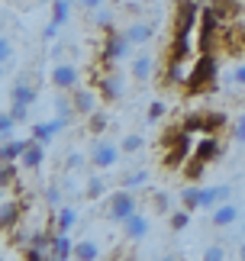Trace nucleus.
I'll use <instances>...</instances> for the list:
<instances>
[{
	"instance_id": "f257e3e1",
	"label": "nucleus",
	"mask_w": 245,
	"mask_h": 261,
	"mask_svg": "<svg viewBox=\"0 0 245 261\" xmlns=\"http://www.w3.org/2000/svg\"><path fill=\"white\" fill-rule=\"evenodd\" d=\"M216 77H219V62H216V52H200L197 62L190 65V77L184 90L187 94H207V90L216 87Z\"/></svg>"
},
{
	"instance_id": "f03ea898",
	"label": "nucleus",
	"mask_w": 245,
	"mask_h": 261,
	"mask_svg": "<svg viewBox=\"0 0 245 261\" xmlns=\"http://www.w3.org/2000/svg\"><path fill=\"white\" fill-rule=\"evenodd\" d=\"M139 210V200H136V190H126L119 187L113 190V194H107V203H104V216L110 219V223H126V219Z\"/></svg>"
},
{
	"instance_id": "7ed1b4c3",
	"label": "nucleus",
	"mask_w": 245,
	"mask_h": 261,
	"mask_svg": "<svg viewBox=\"0 0 245 261\" xmlns=\"http://www.w3.org/2000/svg\"><path fill=\"white\" fill-rule=\"evenodd\" d=\"M200 23V4L197 0H175L171 13V36H193Z\"/></svg>"
},
{
	"instance_id": "20e7f679",
	"label": "nucleus",
	"mask_w": 245,
	"mask_h": 261,
	"mask_svg": "<svg viewBox=\"0 0 245 261\" xmlns=\"http://www.w3.org/2000/svg\"><path fill=\"white\" fill-rule=\"evenodd\" d=\"M94 84H97V94L104 103H116V100H122V94H126V74L116 71V68H104L97 77H94Z\"/></svg>"
},
{
	"instance_id": "39448f33",
	"label": "nucleus",
	"mask_w": 245,
	"mask_h": 261,
	"mask_svg": "<svg viewBox=\"0 0 245 261\" xmlns=\"http://www.w3.org/2000/svg\"><path fill=\"white\" fill-rule=\"evenodd\" d=\"M126 55H129V39L122 33H113V29H110L104 45H100V62H104L107 68H113L119 58H126Z\"/></svg>"
},
{
	"instance_id": "423d86ee",
	"label": "nucleus",
	"mask_w": 245,
	"mask_h": 261,
	"mask_svg": "<svg viewBox=\"0 0 245 261\" xmlns=\"http://www.w3.org/2000/svg\"><path fill=\"white\" fill-rule=\"evenodd\" d=\"M48 84H52L55 90H75V87H81V71H78V65H71V62H55L52 71H48Z\"/></svg>"
},
{
	"instance_id": "0eeeda50",
	"label": "nucleus",
	"mask_w": 245,
	"mask_h": 261,
	"mask_svg": "<svg viewBox=\"0 0 245 261\" xmlns=\"http://www.w3.org/2000/svg\"><path fill=\"white\" fill-rule=\"evenodd\" d=\"M187 77H190V62H178V58H168L165 62V71H161V87H181L187 84Z\"/></svg>"
},
{
	"instance_id": "6e6552de",
	"label": "nucleus",
	"mask_w": 245,
	"mask_h": 261,
	"mask_svg": "<svg viewBox=\"0 0 245 261\" xmlns=\"http://www.w3.org/2000/svg\"><path fill=\"white\" fill-rule=\"evenodd\" d=\"M119 155H122V148L113 145V142H107V139H100V142L90 148V165L100 168V171H107V168H113L119 162Z\"/></svg>"
},
{
	"instance_id": "1a4fd4ad",
	"label": "nucleus",
	"mask_w": 245,
	"mask_h": 261,
	"mask_svg": "<svg viewBox=\"0 0 245 261\" xmlns=\"http://www.w3.org/2000/svg\"><path fill=\"white\" fill-rule=\"evenodd\" d=\"M193 155H197L200 162H207V165L219 162L223 158V142L216 139V133H203L200 142H193Z\"/></svg>"
},
{
	"instance_id": "9d476101",
	"label": "nucleus",
	"mask_w": 245,
	"mask_h": 261,
	"mask_svg": "<svg viewBox=\"0 0 245 261\" xmlns=\"http://www.w3.org/2000/svg\"><path fill=\"white\" fill-rule=\"evenodd\" d=\"M239 203H232V200H223L216 210H210V226L213 229H229L239 223Z\"/></svg>"
},
{
	"instance_id": "9b49d317",
	"label": "nucleus",
	"mask_w": 245,
	"mask_h": 261,
	"mask_svg": "<svg viewBox=\"0 0 245 261\" xmlns=\"http://www.w3.org/2000/svg\"><path fill=\"white\" fill-rule=\"evenodd\" d=\"M71 103H75L78 116H90L100 107V94L90 90V87H75V90H71Z\"/></svg>"
},
{
	"instance_id": "f8f14e48",
	"label": "nucleus",
	"mask_w": 245,
	"mask_h": 261,
	"mask_svg": "<svg viewBox=\"0 0 245 261\" xmlns=\"http://www.w3.org/2000/svg\"><path fill=\"white\" fill-rule=\"evenodd\" d=\"M23 200H4L0 203V232H13L19 229V219H23Z\"/></svg>"
},
{
	"instance_id": "ddd939ff",
	"label": "nucleus",
	"mask_w": 245,
	"mask_h": 261,
	"mask_svg": "<svg viewBox=\"0 0 245 261\" xmlns=\"http://www.w3.org/2000/svg\"><path fill=\"white\" fill-rule=\"evenodd\" d=\"M122 36L129 39V45H149L155 39V26L149 19H132V23L122 29Z\"/></svg>"
},
{
	"instance_id": "4468645a",
	"label": "nucleus",
	"mask_w": 245,
	"mask_h": 261,
	"mask_svg": "<svg viewBox=\"0 0 245 261\" xmlns=\"http://www.w3.org/2000/svg\"><path fill=\"white\" fill-rule=\"evenodd\" d=\"M149 229H152V223H149V216L145 213H132L126 223H122V236H126V242H142V239L149 236Z\"/></svg>"
},
{
	"instance_id": "2eb2a0df",
	"label": "nucleus",
	"mask_w": 245,
	"mask_h": 261,
	"mask_svg": "<svg viewBox=\"0 0 245 261\" xmlns=\"http://www.w3.org/2000/svg\"><path fill=\"white\" fill-rule=\"evenodd\" d=\"M129 74H132V81L149 84L152 74H155V55H152V52L136 55V58H132V65H129Z\"/></svg>"
},
{
	"instance_id": "dca6fc26",
	"label": "nucleus",
	"mask_w": 245,
	"mask_h": 261,
	"mask_svg": "<svg viewBox=\"0 0 245 261\" xmlns=\"http://www.w3.org/2000/svg\"><path fill=\"white\" fill-rule=\"evenodd\" d=\"M45 162V145L42 142H36L33 136L26 139V148H23V155H19V165L26 168V171H39Z\"/></svg>"
},
{
	"instance_id": "f3484780",
	"label": "nucleus",
	"mask_w": 245,
	"mask_h": 261,
	"mask_svg": "<svg viewBox=\"0 0 245 261\" xmlns=\"http://www.w3.org/2000/svg\"><path fill=\"white\" fill-rule=\"evenodd\" d=\"M223 200H232V187L229 184H216V187H200V210H216Z\"/></svg>"
},
{
	"instance_id": "a211bd4d",
	"label": "nucleus",
	"mask_w": 245,
	"mask_h": 261,
	"mask_svg": "<svg viewBox=\"0 0 245 261\" xmlns=\"http://www.w3.org/2000/svg\"><path fill=\"white\" fill-rule=\"evenodd\" d=\"M36 97H39V84H29L26 74L16 77V84L10 87V103H26V107H33Z\"/></svg>"
},
{
	"instance_id": "6ab92c4d",
	"label": "nucleus",
	"mask_w": 245,
	"mask_h": 261,
	"mask_svg": "<svg viewBox=\"0 0 245 261\" xmlns=\"http://www.w3.org/2000/svg\"><path fill=\"white\" fill-rule=\"evenodd\" d=\"M48 258H55V261L75 258V242L68 239V232H52V242H48Z\"/></svg>"
},
{
	"instance_id": "aec40b11",
	"label": "nucleus",
	"mask_w": 245,
	"mask_h": 261,
	"mask_svg": "<svg viewBox=\"0 0 245 261\" xmlns=\"http://www.w3.org/2000/svg\"><path fill=\"white\" fill-rule=\"evenodd\" d=\"M210 7L216 10V13L226 19V23H236L245 10V0H210Z\"/></svg>"
},
{
	"instance_id": "412c9836",
	"label": "nucleus",
	"mask_w": 245,
	"mask_h": 261,
	"mask_svg": "<svg viewBox=\"0 0 245 261\" xmlns=\"http://www.w3.org/2000/svg\"><path fill=\"white\" fill-rule=\"evenodd\" d=\"M78 223V213H75V206H58L55 210V216H52V232H71Z\"/></svg>"
},
{
	"instance_id": "4be33fe9",
	"label": "nucleus",
	"mask_w": 245,
	"mask_h": 261,
	"mask_svg": "<svg viewBox=\"0 0 245 261\" xmlns=\"http://www.w3.org/2000/svg\"><path fill=\"white\" fill-rule=\"evenodd\" d=\"M203 171H207V162H200L197 155H190V158H184V165H181V174L190 180V184H200V177Z\"/></svg>"
},
{
	"instance_id": "5701e85b",
	"label": "nucleus",
	"mask_w": 245,
	"mask_h": 261,
	"mask_svg": "<svg viewBox=\"0 0 245 261\" xmlns=\"http://www.w3.org/2000/svg\"><path fill=\"white\" fill-rule=\"evenodd\" d=\"M75 7H78L75 0H52V19H48V23L65 26L68 19H71V10H75Z\"/></svg>"
},
{
	"instance_id": "b1692460",
	"label": "nucleus",
	"mask_w": 245,
	"mask_h": 261,
	"mask_svg": "<svg viewBox=\"0 0 245 261\" xmlns=\"http://www.w3.org/2000/svg\"><path fill=\"white\" fill-rule=\"evenodd\" d=\"M87 119V133L90 136H104L107 133V126H110V116H107V110H94V113H90V116H84Z\"/></svg>"
},
{
	"instance_id": "393cba45",
	"label": "nucleus",
	"mask_w": 245,
	"mask_h": 261,
	"mask_svg": "<svg viewBox=\"0 0 245 261\" xmlns=\"http://www.w3.org/2000/svg\"><path fill=\"white\" fill-rule=\"evenodd\" d=\"M23 148H26L23 139H7V142H0V162H19Z\"/></svg>"
},
{
	"instance_id": "a878e982",
	"label": "nucleus",
	"mask_w": 245,
	"mask_h": 261,
	"mask_svg": "<svg viewBox=\"0 0 245 261\" xmlns=\"http://www.w3.org/2000/svg\"><path fill=\"white\" fill-rule=\"evenodd\" d=\"M75 258L78 261H97L100 258V245L90 242V239H81V242H75Z\"/></svg>"
},
{
	"instance_id": "bb28decb",
	"label": "nucleus",
	"mask_w": 245,
	"mask_h": 261,
	"mask_svg": "<svg viewBox=\"0 0 245 261\" xmlns=\"http://www.w3.org/2000/svg\"><path fill=\"white\" fill-rule=\"evenodd\" d=\"M0 187H16L19 190V171L13 162H0Z\"/></svg>"
},
{
	"instance_id": "cd10ccee",
	"label": "nucleus",
	"mask_w": 245,
	"mask_h": 261,
	"mask_svg": "<svg viewBox=\"0 0 245 261\" xmlns=\"http://www.w3.org/2000/svg\"><path fill=\"white\" fill-rule=\"evenodd\" d=\"M168 226H171V232H184V229L190 226V210H171L168 213Z\"/></svg>"
},
{
	"instance_id": "c85d7f7f",
	"label": "nucleus",
	"mask_w": 245,
	"mask_h": 261,
	"mask_svg": "<svg viewBox=\"0 0 245 261\" xmlns=\"http://www.w3.org/2000/svg\"><path fill=\"white\" fill-rule=\"evenodd\" d=\"M181 206L184 210H200V184H190V187H184L181 190Z\"/></svg>"
},
{
	"instance_id": "c756f323",
	"label": "nucleus",
	"mask_w": 245,
	"mask_h": 261,
	"mask_svg": "<svg viewBox=\"0 0 245 261\" xmlns=\"http://www.w3.org/2000/svg\"><path fill=\"white\" fill-rule=\"evenodd\" d=\"M29 136H33L36 142H42V145H48V142L55 139L52 126H48V119H42V123H33V126H29Z\"/></svg>"
},
{
	"instance_id": "7c9ffc66",
	"label": "nucleus",
	"mask_w": 245,
	"mask_h": 261,
	"mask_svg": "<svg viewBox=\"0 0 245 261\" xmlns=\"http://www.w3.org/2000/svg\"><path fill=\"white\" fill-rule=\"evenodd\" d=\"M90 23L100 26V29H113V10H107V7H97V10H90Z\"/></svg>"
},
{
	"instance_id": "2f4dec72",
	"label": "nucleus",
	"mask_w": 245,
	"mask_h": 261,
	"mask_svg": "<svg viewBox=\"0 0 245 261\" xmlns=\"http://www.w3.org/2000/svg\"><path fill=\"white\" fill-rule=\"evenodd\" d=\"M149 203H152V210H155L158 216H165V213H171V197L165 194V190H152Z\"/></svg>"
},
{
	"instance_id": "473e14b6",
	"label": "nucleus",
	"mask_w": 245,
	"mask_h": 261,
	"mask_svg": "<svg viewBox=\"0 0 245 261\" xmlns=\"http://www.w3.org/2000/svg\"><path fill=\"white\" fill-rule=\"evenodd\" d=\"M45 203L52 206V213H55L58 206H65V194H61V187L55 184V180H52V184L45 187Z\"/></svg>"
},
{
	"instance_id": "72a5a7b5",
	"label": "nucleus",
	"mask_w": 245,
	"mask_h": 261,
	"mask_svg": "<svg viewBox=\"0 0 245 261\" xmlns=\"http://www.w3.org/2000/svg\"><path fill=\"white\" fill-rule=\"evenodd\" d=\"M126 190H139V187H149V171H136V174H126L122 177V184Z\"/></svg>"
},
{
	"instance_id": "f704fd0d",
	"label": "nucleus",
	"mask_w": 245,
	"mask_h": 261,
	"mask_svg": "<svg viewBox=\"0 0 245 261\" xmlns=\"http://www.w3.org/2000/svg\"><path fill=\"white\" fill-rule=\"evenodd\" d=\"M104 194H107L104 177H87V190H84V197H87V200H100Z\"/></svg>"
},
{
	"instance_id": "c9c22d12",
	"label": "nucleus",
	"mask_w": 245,
	"mask_h": 261,
	"mask_svg": "<svg viewBox=\"0 0 245 261\" xmlns=\"http://www.w3.org/2000/svg\"><path fill=\"white\" fill-rule=\"evenodd\" d=\"M142 145H145V139H142V136H136V133H129V136L119 142V148H122L126 155H136V152H142Z\"/></svg>"
},
{
	"instance_id": "e433bc0d",
	"label": "nucleus",
	"mask_w": 245,
	"mask_h": 261,
	"mask_svg": "<svg viewBox=\"0 0 245 261\" xmlns=\"http://www.w3.org/2000/svg\"><path fill=\"white\" fill-rule=\"evenodd\" d=\"M226 84H229V87H245V62H239V65H232V68H229Z\"/></svg>"
},
{
	"instance_id": "4c0bfd02",
	"label": "nucleus",
	"mask_w": 245,
	"mask_h": 261,
	"mask_svg": "<svg viewBox=\"0 0 245 261\" xmlns=\"http://www.w3.org/2000/svg\"><path fill=\"white\" fill-rule=\"evenodd\" d=\"M16 126H19V123L13 119V113H10V110H7V113H0V142L13 136V129H16Z\"/></svg>"
},
{
	"instance_id": "58836bf2",
	"label": "nucleus",
	"mask_w": 245,
	"mask_h": 261,
	"mask_svg": "<svg viewBox=\"0 0 245 261\" xmlns=\"http://www.w3.org/2000/svg\"><path fill=\"white\" fill-rule=\"evenodd\" d=\"M165 113H168L165 100H152V103H149V110H145V119H149V123H158V119L165 116Z\"/></svg>"
},
{
	"instance_id": "ea45409f",
	"label": "nucleus",
	"mask_w": 245,
	"mask_h": 261,
	"mask_svg": "<svg viewBox=\"0 0 245 261\" xmlns=\"http://www.w3.org/2000/svg\"><path fill=\"white\" fill-rule=\"evenodd\" d=\"M23 258L26 261H45L48 252H45V248H36V245H23Z\"/></svg>"
},
{
	"instance_id": "a19ab883",
	"label": "nucleus",
	"mask_w": 245,
	"mask_h": 261,
	"mask_svg": "<svg viewBox=\"0 0 245 261\" xmlns=\"http://www.w3.org/2000/svg\"><path fill=\"white\" fill-rule=\"evenodd\" d=\"M232 142H239V145H245V113L236 119V126H232Z\"/></svg>"
},
{
	"instance_id": "79ce46f5",
	"label": "nucleus",
	"mask_w": 245,
	"mask_h": 261,
	"mask_svg": "<svg viewBox=\"0 0 245 261\" xmlns=\"http://www.w3.org/2000/svg\"><path fill=\"white\" fill-rule=\"evenodd\" d=\"M10 113H13L16 123H26V119H29V107L26 103H10Z\"/></svg>"
},
{
	"instance_id": "37998d69",
	"label": "nucleus",
	"mask_w": 245,
	"mask_h": 261,
	"mask_svg": "<svg viewBox=\"0 0 245 261\" xmlns=\"http://www.w3.org/2000/svg\"><path fill=\"white\" fill-rule=\"evenodd\" d=\"M13 58V42H10V36H0V62H10Z\"/></svg>"
},
{
	"instance_id": "c03bdc74",
	"label": "nucleus",
	"mask_w": 245,
	"mask_h": 261,
	"mask_svg": "<svg viewBox=\"0 0 245 261\" xmlns=\"http://www.w3.org/2000/svg\"><path fill=\"white\" fill-rule=\"evenodd\" d=\"M203 258H207V261H223V258H226V248H223V245H210L207 252H203Z\"/></svg>"
},
{
	"instance_id": "a18cd8bd",
	"label": "nucleus",
	"mask_w": 245,
	"mask_h": 261,
	"mask_svg": "<svg viewBox=\"0 0 245 261\" xmlns=\"http://www.w3.org/2000/svg\"><path fill=\"white\" fill-rule=\"evenodd\" d=\"M81 165H84V158H81V155H68V162H65V171H78Z\"/></svg>"
},
{
	"instance_id": "49530a36",
	"label": "nucleus",
	"mask_w": 245,
	"mask_h": 261,
	"mask_svg": "<svg viewBox=\"0 0 245 261\" xmlns=\"http://www.w3.org/2000/svg\"><path fill=\"white\" fill-rule=\"evenodd\" d=\"M75 4H78L81 10H87V13H90V10H97V7H104V0H75Z\"/></svg>"
},
{
	"instance_id": "de8ad7c7",
	"label": "nucleus",
	"mask_w": 245,
	"mask_h": 261,
	"mask_svg": "<svg viewBox=\"0 0 245 261\" xmlns=\"http://www.w3.org/2000/svg\"><path fill=\"white\" fill-rule=\"evenodd\" d=\"M58 29H61V26H55V23H48V26H45V33H42V39H45V42H52V39L58 36Z\"/></svg>"
},
{
	"instance_id": "09e8293b",
	"label": "nucleus",
	"mask_w": 245,
	"mask_h": 261,
	"mask_svg": "<svg viewBox=\"0 0 245 261\" xmlns=\"http://www.w3.org/2000/svg\"><path fill=\"white\" fill-rule=\"evenodd\" d=\"M236 258H242V261H245V242L239 245V252H236Z\"/></svg>"
},
{
	"instance_id": "8fccbe9b",
	"label": "nucleus",
	"mask_w": 245,
	"mask_h": 261,
	"mask_svg": "<svg viewBox=\"0 0 245 261\" xmlns=\"http://www.w3.org/2000/svg\"><path fill=\"white\" fill-rule=\"evenodd\" d=\"M4 74H7V62H0V81H4Z\"/></svg>"
},
{
	"instance_id": "3c124183",
	"label": "nucleus",
	"mask_w": 245,
	"mask_h": 261,
	"mask_svg": "<svg viewBox=\"0 0 245 261\" xmlns=\"http://www.w3.org/2000/svg\"><path fill=\"white\" fill-rule=\"evenodd\" d=\"M36 4H52V0H36Z\"/></svg>"
},
{
	"instance_id": "603ef678",
	"label": "nucleus",
	"mask_w": 245,
	"mask_h": 261,
	"mask_svg": "<svg viewBox=\"0 0 245 261\" xmlns=\"http://www.w3.org/2000/svg\"><path fill=\"white\" fill-rule=\"evenodd\" d=\"M0 200H4V187H0Z\"/></svg>"
},
{
	"instance_id": "864d4df0",
	"label": "nucleus",
	"mask_w": 245,
	"mask_h": 261,
	"mask_svg": "<svg viewBox=\"0 0 245 261\" xmlns=\"http://www.w3.org/2000/svg\"><path fill=\"white\" fill-rule=\"evenodd\" d=\"M242 236H245V223H242Z\"/></svg>"
},
{
	"instance_id": "5fc2aeb1",
	"label": "nucleus",
	"mask_w": 245,
	"mask_h": 261,
	"mask_svg": "<svg viewBox=\"0 0 245 261\" xmlns=\"http://www.w3.org/2000/svg\"><path fill=\"white\" fill-rule=\"evenodd\" d=\"M197 4H207V0H197Z\"/></svg>"
},
{
	"instance_id": "6e6d98bb",
	"label": "nucleus",
	"mask_w": 245,
	"mask_h": 261,
	"mask_svg": "<svg viewBox=\"0 0 245 261\" xmlns=\"http://www.w3.org/2000/svg\"><path fill=\"white\" fill-rule=\"evenodd\" d=\"M7 4H16V0H7Z\"/></svg>"
},
{
	"instance_id": "4d7b16f0",
	"label": "nucleus",
	"mask_w": 245,
	"mask_h": 261,
	"mask_svg": "<svg viewBox=\"0 0 245 261\" xmlns=\"http://www.w3.org/2000/svg\"><path fill=\"white\" fill-rule=\"evenodd\" d=\"M0 258H4V252H0Z\"/></svg>"
}]
</instances>
